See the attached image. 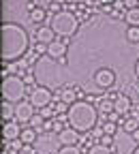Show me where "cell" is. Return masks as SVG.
I'll return each instance as SVG.
<instances>
[{
    "label": "cell",
    "mask_w": 139,
    "mask_h": 154,
    "mask_svg": "<svg viewBox=\"0 0 139 154\" xmlns=\"http://www.w3.org/2000/svg\"><path fill=\"white\" fill-rule=\"evenodd\" d=\"M32 75L39 86H45L49 90H56V88H62L66 84V69L60 60H56L51 56H43L39 58L34 69H32Z\"/></svg>",
    "instance_id": "6da1fadb"
},
{
    "label": "cell",
    "mask_w": 139,
    "mask_h": 154,
    "mask_svg": "<svg viewBox=\"0 0 139 154\" xmlns=\"http://www.w3.org/2000/svg\"><path fill=\"white\" fill-rule=\"evenodd\" d=\"M28 49V34L19 24H5L2 26V60L15 62Z\"/></svg>",
    "instance_id": "7a4b0ae2"
},
{
    "label": "cell",
    "mask_w": 139,
    "mask_h": 154,
    "mask_svg": "<svg viewBox=\"0 0 139 154\" xmlns=\"http://www.w3.org/2000/svg\"><path fill=\"white\" fill-rule=\"evenodd\" d=\"M66 116H69V124L79 133L92 131L98 122V109L88 101H75L69 107Z\"/></svg>",
    "instance_id": "3957f363"
},
{
    "label": "cell",
    "mask_w": 139,
    "mask_h": 154,
    "mask_svg": "<svg viewBox=\"0 0 139 154\" xmlns=\"http://www.w3.org/2000/svg\"><path fill=\"white\" fill-rule=\"evenodd\" d=\"M49 26L56 34H60V36H73L77 32V17L71 13V11H58L51 15L49 19Z\"/></svg>",
    "instance_id": "277c9868"
},
{
    "label": "cell",
    "mask_w": 139,
    "mask_h": 154,
    "mask_svg": "<svg viewBox=\"0 0 139 154\" xmlns=\"http://www.w3.org/2000/svg\"><path fill=\"white\" fill-rule=\"evenodd\" d=\"M24 92H26V82L17 75H7L2 79V96L5 101L11 103H19L24 99Z\"/></svg>",
    "instance_id": "5b68a950"
},
{
    "label": "cell",
    "mask_w": 139,
    "mask_h": 154,
    "mask_svg": "<svg viewBox=\"0 0 139 154\" xmlns=\"http://www.w3.org/2000/svg\"><path fill=\"white\" fill-rule=\"evenodd\" d=\"M32 146H34L36 154H56V152H60L62 141L56 131H45V133H39V137Z\"/></svg>",
    "instance_id": "8992f818"
},
{
    "label": "cell",
    "mask_w": 139,
    "mask_h": 154,
    "mask_svg": "<svg viewBox=\"0 0 139 154\" xmlns=\"http://www.w3.org/2000/svg\"><path fill=\"white\" fill-rule=\"evenodd\" d=\"M135 139L137 137L133 133H128L124 128H118V133L113 135V143H111L113 154H135V150H137V141Z\"/></svg>",
    "instance_id": "52a82bcc"
},
{
    "label": "cell",
    "mask_w": 139,
    "mask_h": 154,
    "mask_svg": "<svg viewBox=\"0 0 139 154\" xmlns=\"http://www.w3.org/2000/svg\"><path fill=\"white\" fill-rule=\"evenodd\" d=\"M113 84H116V73H113L111 69H107V66L96 69V73H94L96 92H98V90H109V88H113Z\"/></svg>",
    "instance_id": "ba28073f"
},
{
    "label": "cell",
    "mask_w": 139,
    "mask_h": 154,
    "mask_svg": "<svg viewBox=\"0 0 139 154\" xmlns=\"http://www.w3.org/2000/svg\"><path fill=\"white\" fill-rule=\"evenodd\" d=\"M49 101H51V92H49V88H45V86H39V88H34V90L30 92V103H32L34 107H39V109L49 107Z\"/></svg>",
    "instance_id": "9c48e42d"
},
{
    "label": "cell",
    "mask_w": 139,
    "mask_h": 154,
    "mask_svg": "<svg viewBox=\"0 0 139 154\" xmlns=\"http://www.w3.org/2000/svg\"><path fill=\"white\" fill-rule=\"evenodd\" d=\"M32 116H34V105L28 101H22V103H17L15 105V120L17 122H30L32 120Z\"/></svg>",
    "instance_id": "30bf717a"
},
{
    "label": "cell",
    "mask_w": 139,
    "mask_h": 154,
    "mask_svg": "<svg viewBox=\"0 0 139 154\" xmlns=\"http://www.w3.org/2000/svg\"><path fill=\"white\" fill-rule=\"evenodd\" d=\"M22 135V128H19V122L17 120H7L5 126H2V137L5 141H13Z\"/></svg>",
    "instance_id": "8fae6325"
},
{
    "label": "cell",
    "mask_w": 139,
    "mask_h": 154,
    "mask_svg": "<svg viewBox=\"0 0 139 154\" xmlns=\"http://www.w3.org/2000/svg\"><path fill=\"white\" fill-rule=\"evenodd\" d=\"M51 41H56V32L51 30V26H36V43L49 45Z\"/></svg>",
    "instance_id": "7c38bea8"
},
{
    "label": "cell",
    "mask_w": 139,
    "mask_h": 154,
    "mask_svg": "<svg viewBox=\"0 0 139 154\" xmlns=\"http://www.w3.org/2000/svg\"><path fill=\"white\" fill-rule=\"evenodd\" d=\"M58 135H60V141H62V146H77V141L82 139V137H79V131H75L73 126H71V128L60 131Z\"/></svg>",
    "instance_id": "4fadbf2b"
},
{
    "label": "cell",
    "mask_w": 139,
    "mask_h": 154,
    "mask_svg": "<svg viewBox=\"0 0 139 154\" xmlns=\"http://www.w3.org/2000/svg\"><path fill=\"white\" fill-rule=\"evenodd\" d=\"M113 111L120 113V116H126V113L131 111V99H128L126 94L116 96V101H113Z\"/></svg>",
    "instance_id": "5bb4252c"
},
{
    "label": "cell",
    "mask_w": 139,
    "mask_h": 154,
    "mask_svg": "<svg viewBox=\"0 0 139 154\" xmlns=\"http://www.w3.org/2000/svg\"><path fill=\"white\" fill-rule=\"evenodd\" d=\"M64 54H66V45H64L62 41H51V43L47 45V56L56 58V60H62Z\"/></svg>",
    "instance_id": "9a60e30c"
},
{
    "label": "cell",
    "mask_w": 139,
    "mask_h": 154,
    "mask_svg": "<svg viewBox=\"0 0 139 154\" xmlns=\"http://www.w3.org/2000/svg\"><path fill=\"white\" fill-rule=\"evenodd\" d=\"M124 22H126L128 26H139V7L124 11Z\"/></svg>",
    "instance_id": "2e32d148"
},
{
    "label": "cell",
    "mask_w": 139,
    "mask_h": 154,
    "mask_svg": "<svg viewBox=\"0 0 139 154\" xmlns=\"http://www.w3.org/2000/svg\"><path fill=\"white\" fill-rule=\"evenodd\" d=\"M36 137H39L36 128H26V131H22V135H19V139H22L26 146H32L36 141Z\"/></svg>",
    "instance_id": "e0dca14e"
},
{
    "label": "cell",
    "mask_w": 139,
    "mask_h": 154,
    "mask_svg": "<svg viewBox=\"0 0 139 154\" xmlns=\"http://www.w3.org/2000/svg\"><path fill=\"white\" fill-rule=\"evenodd\" d=\"M122 128L128 131V133H135V131L139 128V118H137V116H131V118H126V120L122 122Z\"/></svg>",
    "instance_id": "ac0fdd59"
},
{
    "label": "cell",
    "mask_w": 139,
    "mask_h": 154,
    "mask_svg": "<svg viewBox=\"0 0 139 154\" xmlns=\"http://www.w3.org/2000/svg\"><path fill=\"white\" fill-rule=\"evenodd\" d=\"M28 17H30V22H32V24L39 26V24H41L43 19H45V11H43V9H32Z\"/></svg>",
    "instance_id": "d6986e66"
},
{
    "label": "cell",
    "mask_w": 139,
    "mask_h": 154,
    "mask_svg": "<svg viewBox=\"0 0 139 154\" xmlns=\"http://www.w3.org/2000/svg\"><path fill=\"white\" fill-rule=\"evenodd\" d=\"M2 118H5V120H13V118H15V107H13L11 101L2 103Z\"/></svg>",
    "instance_id": "ffe728a7"
},
{
    "label": "cell",
    "mask_w": 139,
    "mask_h": 154,
    "mask_svg": "<svg viewBox=\"0 0 139 154\" xmlns=\"http://www.w3.org/2000/svg\"><path fill=\"white\" fill-rule=\"evenodd\" d=\"M126 41L128 43H139V26H128V30H126Z\"/></svg>",
    "instance_id": "44dd1931"
},
{
    "label": "cell",
    "mask_w": 139,
    "mask_h": 154,
    "mask_svg": "<svg viewBox=\"0 0 139 154\" xmlns=\"http://www.w3.org/2000/svg\"><path fill=\"white\" fill-rule=\"evenodd\" d=\"M60 96H62V101H64L66 105H73V103H75V92H73V88H64Z\"/></svg>",
    "instance_id": "7402d4cb"
},
{
    "label": "cell",
    "mask_w": 139,
    "mask_h": 154,
    "mask_svg": "<svg viewBox=\"0 0 139 154\" xmlns=\"http://www.w3.org/2000/svg\"><path fill=\"white\" fill-rule=\"evenodd\" d=\"M88 154H111V150H109V146H105V143H96V146L90 148Z\"/></svg>",
    "instance_id": "603a6c76"
},
{
    "label": "cell",
    "mask_w": 139,
    "mask_h": 154,
    "mask_svg": "<svg viewBox=\"0 0 139 154\" xmlns=\"http://www.w3.org/2000/svg\"><path fill=\"white\" fill-rule=\"evenodd\" d=\"M103 133H105V135H116V133H118V126H116V122L107 120V122H105V126H103Z\"/></svg>",
    "instance_id": "cb8c5ba5"
},
{
    "label": "cell",
    "mask_w": 139,
    "mask_h": 154,
    "mask_svg": "<svg viewBox=\"0 0 139 154\" xmlns=\"http://www.w3.org/2000/svg\"><path fill=\"white\" fill-rule=\"evenodd\" d=\"M58 154H82V152H79V148H77V146H62Z\"/></svg>",
    "instance_id": "d4e9b609"
},
{
    "label": "cell",
    "mask_w": 139,
    "mask_h": 154,
    "mask_svg": "<svg viewBox=\"0 0 139 154\" xmlns=\"http://www.w3.org/2000/svg\"><path fill=\"white\" fill-rule=\"evenodd\" d=\"M30 124H32V128H39L43 124V116L41 113H36V116H32V120H30Z\"/></svg>",
    "instance_id": "484cf974"
},
{
    "label": "cell",
    "mask_w": 139,
    "mask_h": 154,
    "mask_svg": "<svg viewBox=\"0 0 139 154\" xmlns=\"http://www.w3.org/2000/svg\"><path fill=\"white\" fill-rule=\"evenodd\" d=\"M101 111H103V113L113 111V103H111V101H103V103H101Z\"/></svg>",
    "instance_id": "4316f807"
},
{
    "label": "cell",
    "mask_w": 139,
    "mask_h": 154,
    "mask_svg": "<svg viewBox=\"0 0 139 154\" xmlns=\"http://www.w3.org/2000/svg\"><path fill=\"white\" fill-rule=\"evenodd\" d=\"M124 7L126 9H135V7H139V0H124Z\"/></svg>",
    "instance_id": "83f0119b"
},
{
    "label": "cell",
    "mask_w": 139,
    "mask_h": 154,
    "mask_svg": "<svg viewBox=\"0 0 139 154\" xmlns=\"http://www.w3.org/2000/svg\"><path fill=\"white\" fill-rule=\"evenodd\" d=\"M19 154H36V150H34V146L30 148V146H24V150L19 152Z\"/></svg>",
    "instance_id": "f1b7e54d"
},
{
    "label": "cell",
    "mask_w": 139,
    "mask_h": 154,
    "mask_svg": "<svg viewBox=\"0 0 139 154\" xmlns=\"http://www.w3.org/2000/svg\"><path fill=\"white\" fill-rule=\"evenodd\" d=\"M41 116H43V118H49V116H56V113H51L49 107H43V109H41Z\"/></svg>",
    "instance_id": "f546056e"
},
{
    "label": "cell",
    "mask_w": 139,
    "mask_h": 154,
    "mask_svg": "<svg viewBox=\"0 0 139 154\" xmlns=\"http://www.w3.org/2000/svg\"><path fill=\"white\" fill-rule=\"evenodd\" d=\"M113 7H116V9H122V7H124V2H122V0H116Z\"/></svg>",
    "instance_id": "4dcf8cb0"
},
{
    "label": "cell",
    "mask_w": 139,
    "mask_h": 154,
    "mask_svg": "<svg viewBox=\"0 0 139 154\" xmlns=\"http://www.w3.org/2000/svg\"><path fill=\"white\" fill-rule=\"evenodd\" d=\"M49 9H51L54 13H58V5H56V2H51V5H49Z\"/></svg>",
    "instance_id": "1f68e13d"
},
{
    "label": "cell",
    "mask_w": 139,
    "mask_h": 154,
    "mask_svg": "<svg viewBox=\"0 0 139 154\" xmlns=\"http://www.w3.org/2000/svg\"><path fill=\"white\" fill-rule=\"evenodd\" d=\"M135 73H137V77H139V60L135 62Z\"/></svg>",
    "instance_id": "d6a6232c"
},
{
    "label": "cell",
    "mask_w": 139,
    "mask_h": 154,
    "mask_svg": "<svg viewBox=\"0 0 139 154\" xmlns=\"http://www.w3.org/2000/svg\"><path fill=\"white\" fill-rule=\"evenodd\" d=\"M98 2H103V5H109V2H111V0H98Z\"/></svg>",
    "instance_id": "836d02e7"
},
{
    "label": "cell",
    "mask_w": 139,
    "mask_h": 154,
    "mask_svg": "<svg viewBox=\"0 0 139 154\" xmlns=\"http://www.w3.org/2000/svg\"><path fill=\"white\" fill-rule=\"evenodd\" d=\"M135 154H139V146H137V150H135Z\"/></svg>",
    "instance_id": "e575fe53"
}]
</instances>
